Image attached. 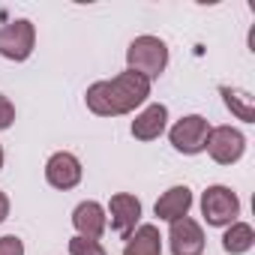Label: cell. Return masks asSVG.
Returning <instances> with one entry per match:
<instances>
[{"mask_svg":"<svg viewBox=\"0 0 255 255\" xmlns=\"http://www.w3.org/2000/svg\"><path fill=\"white\" fill-rule=\"evenodd\" d=\"M207 135H210V123H207L201 114H189V117L177 120V123L171 126V132H168L174 150L189 153V156H192V153H201V150L207 147Z\"/></svg>","mask_w":255,"mask_h":255,"instance_id":"obj_3","label":"cell"},{"mask_svg":"<svg viewBox=\"0 0 255 255\" xmlns=\"http://www.w3.org/2000/svg\"><path fill=\"white\" fill-rule=\"evenodd\" d=\"M12 120H15V105L0 93V129H9Z\"/></svg>","mask_w":255,"mask_h":255,"instance_id":"obj_18","label":"cell"},{"mask_svg":"<svg viewBox=\"0 0 255 255\" xmlns=\"http://www.w3.org/2000/svg\"><path fill=\"white\" fill-rule=\"evenodd\" d=\"M252 240H255L252 225H246V222H231V228H228L225 237H222V249L231 252V255H243V252L252 249Z\"/></svg>","mask_w":255,"mask_h":255,"instance_id":"obj_14","label":"cell"},{"mask_svg":"<svg viewBox=\"0 0 255 255\" xmlns=\"http://www.w3.org/2000/svg\"><path fill=\"white\" fill-rule=\"evenodd\" d=\"M6 216H9V198H6V192H0V222Z\"/></svg>","mask_w":255,"mask_h":255,"instance_id":"obj_19","label":"cell"},{"mask_svg":"<svg viewBox=\"0 0 255 255\" xmlns=\"http://www.w3.org/2000/svg\"><path fill=\"white\" fill-rule=\"evenodd\" d=\"M45 180L54 189H72L81 180V162L72 153H54L45 165Z\"/></svg>","mask_w":255,"mask_h":255,"instance_id":"obj_9","label":"cell"},{"mask_svg":"<svg viewBox=\"0 0 255 255\" xmlns=\"http://www.w3.org/2000/svg\"><path fill=\"white\" fill-rule=\"evenodd\" d=\"M126 63L132 72L150 78H159L162 69L168 66V45L159 36H138L132 39V45L126 48Z\"/></svg>","mask_w":255,"mask_h":255,"instance_id":"obj_2","label":"cell"},{"mask_svg":"<svg viewBox=\"0 0 255 255\" xmlns=\"http://www.w3.org/2000/svg\"><path fill=\"white\" fill-rule=\"evenodd\" d=\"M105 210L102 204L96 201H81L75 210H72V225L78 231V237H87V240H99L102 231H105Z\"/></svg>","mask_w":255,"mask_h":255,"instance_id":"obj_10","label":"cell"},{"mask_svg":"<svg viewBox=\"0 0 255 255\" xmlns=\"http://www.w3.org/2000/svg\"><path fill=\"white\" fill-rule=\"evenodd\" d=\"M0 168H3V147H0Z\"/></svg>","mask_w":255,"mask_h":255,"instance_id":"obj_20","label":"cell"},{"mask_svg":"<svg viewBox=\"0 0 255 255\" xmlns=\"http://www.w3.org/2000/svg\"><path fill=\"white\" fill-rule=\"evenodd\" d=\"M201 213L207 225H231L240 213V201L228 186H207V192L201 195Z\"/></svg>","mask_w":255,"mask_h":255,"instance_id":"obj_4","label":"cell"},{"mask_svg":"<svg viewBox=\"0 0 255 255\" xmlns=\"http://www.w3.org/2000/svg\"><path fill=\"white\" fill-rule=\"evenodd\" d=\"M192 207V192L189 186H171L168 192H162V198L156 201V216L165 219V222H174V219H183Z\"/></svg>","mask_w":255,"mask_h":255,"instance_id":"obj_12","label":"cell"},{"mask_svg":"<svg viewBox=\"0 0 255 255\" xmlns=\"http://www.w3.org/2000/svg\"><path fill=\"white\" fill-rule=\"evenodd\" d=\"M33 42H36V30L27 18H18L0 27V54L6 60H27L33 51Z\"/></svg>","mask_w":255,"mask_h":255,"instance_id":"obj_5","label":"cell"},{"mask_svg":"<svg viewBox=\"0 0 255 255\" xmlns=\"http://www.w3.org/2000/svg\"><path fill=\"white\" fill-rule=\"evenodd\" d=\"M168 240H171V252H174V255H201V252H204V231H201V225H198L195 219H189V216L171 222Z\"/></svg>","mask_w":255,"mask_h":255,"instance_id":"obj_8","label":"cell"},{"mask_svg":"<svg viewBox=\"0 0 255 255\" xmlns=\"http://www.w3.org/2000/svg\"><path fill=\"white\" fill-rule=\"evenodd\" d=\"M204 150L213 156V162L231 165V162H237L243 156L246 138H243L240 129H231V126H216V129H210V135H207V147Z\"/></svg>","mask_w":255,"mask_h":255,"instance_id":"obj_6","label":"cell"},{"mask_svg":"<svg viewBox=\"0 0 255 255\" xmlns=\"http://www.w3.org/2000/svg\"><path fill=\"white\" fill-rule=\"evenodd\" d=\"M219 93H222L228 111H234V114H237L240 120H246V123L255 120V105H252V96H249V93H243V90H237V87H219Z\"/></svg>","mask_w":255,"mask_h":255,"instance_id":"obj_15","label":"cell"},{"mask_svg":"<svg viewBox=\"0 0 255 255\" xmlns=\"http://www.w3.org/2000/svg\"><path fill=\"white\" fill-rule=\"evenodd\" d=\"M123 255H162V237L156 225H141L132 231Z\"/></svg>","mask_w":255,"mask_h":255,"instance_id":"obj_13","label":"cell"},{"mask_svg":"<svg viewBox=\"0 0 255 255\" xmlns=\"http://www.w3.org/2000/svg\"><path fill=\"white\" fill-rule=\"evenodd\" d=\"M165 120H168V108L162 102L156 105H147L135 120H132V135L138 141H153L165 132Z\"/></svg>","mask_w":255,"mask_h":255,"instance_id":"obj_11","label":"cell"},{"mask_svg":"<svg viewBox=\"0 0 255 255\" xmlns=\"http://www.w3.org/2000/svg\"><path fill=\"white\" fill-rule=\"evenodd\" d=\"M69 252L72 255H105L99 240H87V237H72L69 240Z\"/></svg>","mask_w":255,"mask_h":255,"instance_id":"obj_16","label":"cell"},{"mask_svg":"<svg viewBox=\"0 0 255 255\" xmlns=\"http://www.w3.org/2000/svg\"><path fill=\"white\" fill-rule=\"evenodd\" d=\"M147 96H150V81L132 69H126V72L114 75L111 81L90 84L84 93V102L99 117H117V114L135 111Z\"/></svg>","mask_w":255,"mask_h":255,"instance_id":"obj_1","label":"cell"},{"mask_svg":"<svg viewBox=\"0 0 255 255\" xmlns=\"http://www.w3.org/2000/svg\"><path fill=\"white\" fill-rule=\"evenodd\" d=\"M108 213H111V228L123 240H129L135 225H138V216H141V201L135 195H129V192H117L108 201Z\"/></svg>","mask_w":255,"mask_h":255,"instance_id":"obj_7","label":"cell"},{"mask_svg":"<svg viewBox=\"0 0 255 255\" xmlns=\"http://www.w3.org/2000/svg\"><path fill=\"white\" fill-rule=\"evenodd\" d=\"M0 255H24V243L15 234L0 237Z\"/></svg>","mask_w":255,"mask_h":255,"instance_id":"obj_17","label":"cell"}]
</instances>
